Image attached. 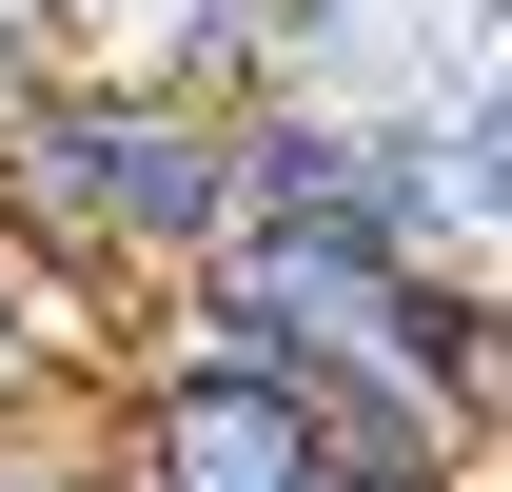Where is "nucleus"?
<instances>
[{
  "instance_id": "nucleus-7",
  "label": "nucleus",
  "mask_w": 512,
  "mask_h": 492,
  "mask_svg": "<svg viewBox=\"0 0 512 492\" xmlns=\"http://www.w3.org/2000/svg\"><path fill=\"white\" fill-rule=\"evenodd\" d=\"M60 20H158V0H60Z\"/></svg>"
},
{
  "instance_id": "nucleus-6",
  "label": "nucleus",
  "mask_w": 512,
  "mask_h": 492,
  "mask_svg": "<svg viewBox=\"0 0 512 492\" xmlns=\"http://www.w3.org/2000/svg\"><path fill=\"white\" fill-rule=\"evenodd\" d=\"M0 414H60V394H40V374H20V355H0Z\"/></svg>"
},
{
  "instance_id": "nucleus-3",
  "label": "nucleus",
  "mask_w": 512,
  "mask_h": 492,
  "mask_svg": "<svg viewBox=\"0 0 512 492\" xmlns=\"http://www.w3.org/2000/svg\"><path fill=\"white\" fill-rule=\"evenodd\" d=\"M355 158H375V237L414 256V276H453V296H493V237H512V79L493 60L414 79V99L355 119Z\"/></svg>"
},
{
  "instance_id": "nucleus-1",
  "label": "nucleus",
  "mask_w": 512,
  "mask_h": 492,
  "mask_svg": "<svg viewBox=\"0 0 512 492\" xmlns=\"http://www.w3.org/2000/svg\"><path fill=\"white\" fill-rule=\"evenodd\" d=\"M217 158H237L217 99H178L138 60H79L0 119V237L60 256L79 296H178L217 256Z\"/></svg>"
},
{
  "instance_id": "nucleus-5",
  "label": "nucleus",
  "mask_w": 512,
  "mask_h": 492,
  "mask_svg": "<svg viewBox=\"0 0 512 492\" xmlns=\"http://www.w3.org/2000/svg\"><path fill=\"white\" fill-rule=\"evenodd\" d=\"M335 492H473V473H335Z\"/></svg>"
},
{
  "instance_id": "nucleus-4",
  "label": "nucleus",
  "mask_w": 512,
  "mask_h": 492,
  "mask_svg": "<svg viewBox=\"0 0 512 492\" xmlns=\"http://www.w3.org/2000/svg\"><path fill=\"white\" fill-rule=\"evenodd\" d=\"M0 492H99V433L79 414H0Z\"/></svg>"
},
{
  "instance_id": "nucleus-2",
  "label": "nucleus",
  "mask_w": 512,
  "mask_h": 492,
  "mask_svg": "<svg viewBox=\"0 0 512 492\" xmlns=\"http://www.w3.org/2000/svg\"><path fill=\"white\" fill-rule=\"evenodd\" d=\"M99 492H335L316 414L237 355H178V335H138L119 414H99Z\"/></svg>"
}]
</instances>
